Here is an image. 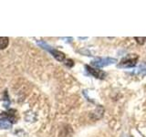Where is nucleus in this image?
Listing matches in <instances>:
<instances>
[{
  "instance_id": "20e7f679",
  "label": "nucleus",
  "mask_w": 146,
  "mask_h": 137,
  "mask_svg": "<svg viewBox=\"0 0 146 137\" xmlns=\"http://www.w3.org/2000/svg\"><path fill=\"white\" fill-rule=\"evenodd\" d=\"M85 68L91 75L94 76L95 78H97V79H104L105 76H106V73L100 70H97V68H94L90 67L88 65H86Z\"/></svg>"
},
{
  "instance_id": "f257e3e1",
  "label": "nucleus",
  "mask_w": 146,
  "mask_h": 137,
  "mask_svg": "<svg viewBox=\"0 0 146 137\" xmlns=\"http://www.w3.org/2000/svg\"><path fill=\"white\" fill-rule=\"evenodd\" d=\"M139 59V56L137 54H129L123 58L118 67L120 68H132L135 67L137 61Z\"/></svg>"
},
{
  "instance_id": "39448f33",
  "label": "nucleus",
  "mask_w": 146,
  "mask_h": 137,
  "mask_svg": "<svg viewBox=\"0 0 146 137\" xmlns=\"http://www.w3.org/2000/svg\"><path fill=\"white\" fill-rule=\"evenodd\" d=\"M12 125V122L8 120V118L7 117L6 112H3L0 114V128L3 129H9Z\"/></svg>"
},
{
  "instance_id": "423d86ee",
  "label": "nucleus",
  "mask_w": 146,
  "mask_h": 137,
  "mask_svg": "<svg viewBox=\"0 0 146 137\" xmlns=\"http://www.w3.org/2000/svg\"><path fill=\"white\" fill-rule=\"evenodd\" d=\"M9 43V39L8 38L6 37H0V49H6Z\"/></svg>"
},
{
  "instance_id": "6e6552de",
  "label": "nucleus",
  "mask_w": 146,
  "mask_h": 137,
  "mask_svg": "<svg viewBox=\"0 0 146 137\" xmlns=\"http://www.w3.org/2000/svg\"><path fill=\"white\" fill-rule=\"evenodd\" d=\"M141 73H143V74H144V75H146V68H145V70H143V71H141Z\"/></svg>"
},
{
  "instance_id": "0eeeda50",
  "label": "nucleus",
  "mask_w": 146,
  "mask_h": 137,
  "mask_svg": "<svg viewBox=\"0 0 146 137\" xmlns=\"http://www.w3.org/2000/svg\"><path fill=\"white\" fill-rule=\"evenodd\" d=\"M134 39L137 41V43L140 44V45H143L145 40H146V37H143V38H139V37H135Z\"/></svg>"
},
{
  "instance_id": "f03ea898",
  "label": "nucleus",
  "mask_w": 146,
  "mask_h": 137,
  "mask_svg": "<svg viewBox=\"0 0 146 137\" xmlns=\"http://www.w3.org/2000/svg\"><path fill=\"white\" fill-rule=\"evenodd\" d=\"M117 62L116 59H112V58H97L93 59L91 61V65L97 68H102V67H106L108 65H111V64H114Z\"/></svg>"
},
{
  "instance_id": "7ed1b4c3",
  "label": "nucleus",
  "mask_w": 146,
  "mask_h": 137,
  "mask_svg": "<svg viewBox=\"0 0 146 137\" xmlns=\"http://www.w3.org/2000/svg\"><path fill=\"white\" fill-rule=\"evenodd\" d=\"M42 47L44 48V49H47L48 51L51 53L53 56H54V58L57 59V61H63L64 59H65V54L64 53H62V52H60L59 50H57V49H51L50 47H48V46L47 45V44H45V43H43V42H38Z\"/></svg>"
}]
</instances>
